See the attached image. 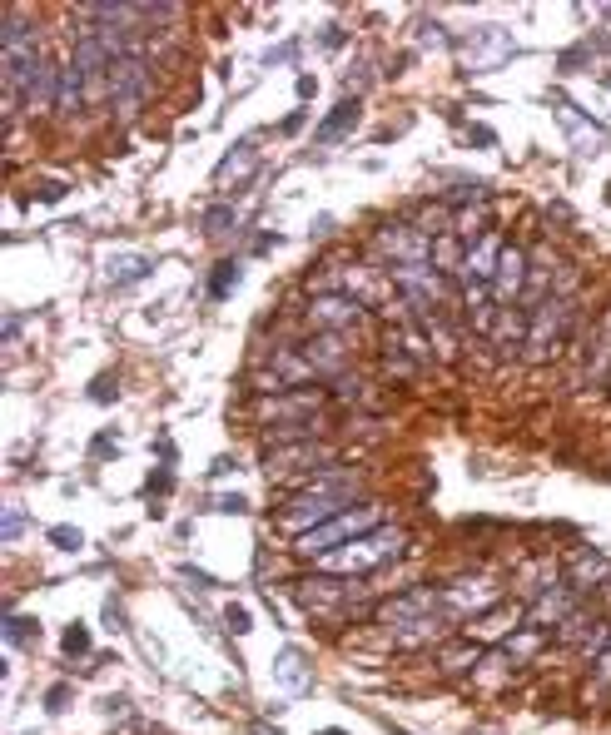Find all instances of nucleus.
Masks as SVG:
<instances>
[{
	"instance_id": "1",
	"label": "nucleus",
	"mask_w": 611,
	"mask_h": 735,
	"mask_svg": "<svg viewBox=\"0 0 611 735\" xmlns=\"http://www.w3.org/2000/svg\"><path fill=\"white\" fill-rule=\"evenodd\" d=\"M0 40H5V90L10 95H25L30 75L40 70V30L25 20V15H5L0 25Z\"/></svg>"
},
{
	"instance_id": "2",
	"label": "nucleus",
	"mask_w": 611,
	"mask_h": 735,
	"mask_svg": "<svg viewBox=\"0 0 611 735\" xmlns=\"http://www.w3.org/2000/svg\"><path fill=\"white\" fill-rule=\"evenodd\" d=\"M368 527H378V512L373 507H353V512H338L333 522H318V527H308L304 532V552H338L348 537H358V532H368Z\"/></svg>"
},
{
	"instance_id": "3",
	"label": "nucleus",
	"mask_w": 611,
	"mask_h": 735,
	"mask_svg": "<svg viewBox=\"0 0 611 735\" xmlns=\"http://www.w3.org/2000/svg\"><path fill=\"white\" fill-rule=\"evenodd\" d=\"M507 50H512V35H507L502 25H482V30H472V35L458 45L467 70H492L497 60H507Z\"/></svg>"
},
{
	"instance_id": "4",
	"label": "nucleus",
	"mask_w": 611,
	"mask_h": 735,
	"mask_svg": "<svg viewBox=\"0 0 611 735\" xmlns=\"http://www.w3.org/2000/svg\"><path fill=\"white\" fill-rule=\"evenodd\" d=\"M110 90H115V105H120V110L140 105L145 90H150V65H145V55H120V60L110 65Z\"/></svg>"
},
{
	"instance_id": "5",
	"label": "nucleus",
	"mask_w": 611,
	"mask_h": 735,
	"mask_svg": "<svg viewBox=\"0 0 611 735\" xmlns=\"http://www.w3.org/2000/svg\"><path fill=\"white\" fill-rule=\"evenodd\" d=\"M363 547H348L333 557V567H383L388 557L403 552V532H373V537H358Z\"/></svg>"
},
{
	"instance_id": "6",
	"label": "nucleus",
	"mask_w": 611,
	"mask_h": 735,
	"mask_svg": "<svg viewBox=\"0 0 611 735\" xmlns=\"http://www.w3.org/2000/svg\"><path fill=\"white\" fill-rule=\"evenodd\" d=\"M567 313H572L567 298H547V303H542V313H537V323H532V343H537L532 353H537V358L557 343V333L567 328Z\"/></svg>"
},
{
	"instance_id": "7",
	"label": "nucleus",
	"mask_w": 611,
	"mask_h": 735,
	"mask_svg": "<svg viewBox=\"0 0 611 735\" xmlns=\"http://www.w3.org/2000/svg\"><path fill=\"white\" fill-rule=\"evenodd\" d=\"M522 279H527L522 249H502V259H497V308H512V298H522Z\"/></svg>"
},
{
	"instance_id": "8",
	"label": "nucleus",
	"mask_w": 611,
	"mask_h": 735,
	"mask_svg": "<svg viewBox=\"0 0 611 735\" xmlns=\"http://www.w3.org/2000/svg\"><path fill=\"white\" fill-rule=\"evenodd\" d=\"M254 159H259V140L234 145L229 154H224V164L214 169V189H234V179H239V174H249V169H254Z\"/></svg>"
},
{
	"instance_id": "9",
	"label": "nucleus",
	"mask_w": 611,
	"mask_h": 735,
	"mask_svg": "<svg viewBox=\"0 0 611 735\" xmlns=\"http://www.w3.org/2000/svg\"><path fill=\"white\" fill-rule=\"evenodd\" d=\"M497 259H502V239L497 234H487L462 264H467V274H472V284H487V279H497Z\"/></svg>"
},
{
	"instance_id": "10",
	"label": "nucleus",
	"mask_w": 611,
	"mask_h": 735,
	"mask_svg": "<svg viewBox=\"0 0 611 735\" xmlns=\"http://www.w3.org/2000/svg\"><path fill=\"white\" fill-rule=\"evenodd\" d=\"M557 120H562V125L572 130V145H577V149H597L602 140H607V135H602V130H597V125H592L587 115H577V110H572L567 100L557 105Z\"/></svg>"
},
{
	"instance_id": "11",
	"label": "nucleus",
	"mask_w": 611,
	"mask_h": 735,
	"mask_svg": "<svg viewBox=\"0 0 611 735\" xmlns=\"http://www.w3.org/2000/svg\"><path fill=\"white\" fill-rule=\"evenodd\" d=\"M25 100H30V110L60 105V95H55V65H50V60H40V70L30 75V85H25Z\"/></svg>"
},
{
	"instance_id": "12",
	"label": "nucleus",
	"mask_w": 611,
	"mask_h": 735,
	"mask_svg": "<svg viewBox=\"0 0 611 735\" xmlns=\"http://www.w3.org/2000/svg\"><path fill=\"white\" fill-rule=\"evenodd\" d=\"M353 318H358V308L348 298H318L313 303V323H353Z\"/></svg>"
},
{
	"instance_id": "13",
	"label": "nucleus",
	"mask_w": 611,
	"mask_h": 735,
	"mask_svg": "<svg viewBox=\"0 0 611 735\" xmlns=\"http://www.w3.org/2000/svg\"><path fill=\"white\" fill-rule=\"evenodd\" d=\"M353 120H358V100H343V105H338V110H333V115L318 125V140H333V135H343Z\"/></svg>"
},
{
	"instance_id": "14",
	"label": "nucleus",
	"mask_w": 611,
	"mask_h": 735,
	"mask_svg": "<svg viewBox=\"0 0 611 735\" xmlns=\"http://www.w3.org/2000/svg\"><path fill=\"white\" fill-rule=\"evenodd\" d=\"M115 269H110V279H140V274H150V259H140V254H125V259H110Z\"/></svg>"
},
{
	"instance_id": "15",
	"label": "nucleus",
	"mask_w": 611,
	"mask_h": 735,
	"mask_svg": "<svg viewBox=\"0 0 611 735\" xmlns=\"http://www.w3.org/2000/svg\"><path fill=\"white\" fill-rule=\"evenodd\" d=\"M239 269H244V264H234V259H229V264H224V269L209 279V298H224V294H229V284L239 279Z\"/></svg>"
},
{
	"instance_id": "16",
	"label": "nucleus",
	"mask_w": 611,
	"mask_h": 735,
	"mask_svg": "<svg viewBox=\"0 0 611 735\" xmlns=\"http://www.w3.org/2000/svg\"><path fill=\"white\" fill-rule=\"evenodd\" d=\"M433 269H458V244L453 239H438L433 244Z\"/></svg>"
},
{
	"instance_id": "17",
	"label": "nucleus",
	"mask_w": 611,
	"mask_h": 735,
	"mask_svg": "<svg viewBox=\"0 0 611 735\" xmlns=\"http://www.w3.org/2000/svg\"><path fill=\"white\" fill-rule=\"evenodd\" d=\"M65 651H90V631L85 626H70L65 631Z\"/></svg>"
},
{
	"instance_id": "18",
	"label": "nucleus",
	"mask_w": 611,
	"mask_h": 735,
	"mask_svg": "<svg viewBox=\"0 0 611 735\" xmlns=\"http://www.w3.org/2000/svg\"><path fill=\"white\" fill-rule=\"evenodd\" d=\"M50 537H55V547H65V552H75V547H80V532H75V527H55Z\"/></svg>"
},
{
	"instance_id": "19",
	"label": "nucleus",
	"mask_w": 611,
	"mask_h": 735,
	"mask_svg": "<svg viewBox=\"0 0 611 735\" xmlns=\"http://www.w3.org/2000/svg\"><path fill=\"white\" fill-rule=\"evenodd\" d=\"M20 527H25V517H20V512H10V522H5V537L15 542V537H20Z\"/></svg>"
},
{
	"instance_id": "20",
	"label": "nucleus",
	"mask_w": 611,
	"mask_h": 735,
	"mask_svg": "<svg viewBox=\"0 0 611 735\" xmlns=\"http://www.w3.org/2000/svg\"><path fill=\"white\" fill-rule=\"evenodd\" d=\"M229 626H234V631H249V611L234 606V611H229Z\"/></svg>"
},
{
	"instance_id": "21",
	"label": "nucleus",
	"mask_w": 611,
	"mask_h": 735,
	"mask_svg": "<svg viewBox=\"0 0 611 735\" xmlns=\"http://www.w3.org/2000/svg\"><path fill=\"white\" fill-rule=\"evenodd\" d=\"M25 636H30V621H25V616H20V621H10V641H25Z\"/></svg>"
},
{
	"instance_id": "22",
	"label": "nucleus",
	"mask_w": 611,
	"mask_h": 735,
	"mask_svg": "<svg viewBox=\"0 0 611 735\" xmlns=\"http://www.w3.org/2000/svg\"><path fill=\"white\" fill-rule=\"evenodd\" d=\"M323 735H343V731H323Z\"/></svg>"
},
{
	"instance_id": "23",
	"label": "nucleus",
	"mask_w": 611,
	"mask_h": 735,
	"mask_svg": "<svg viewBox=\"0 0 611 735\" xmlns=\"http://www.w3.org/2000/svg\"><path fill=\"white\" fill-rule=\"evenodd\" d=\"M607 20H611V10H607Z\"/></svg>"
},
{
	"instance_id": "24",
	"label": "nucleus",
	"mask_w": 611,
	"mask_h": 735,
	"mask_svg": "<svg viewBox=\"0 0 611 735\" xmlns=\"http://www.w3.org/2000/svg\"><path fill=\"white\" fill-rule=\"evenodd\" d=\"M607 85H611V80H607Z\"/></svg>"
}]
</instances>
